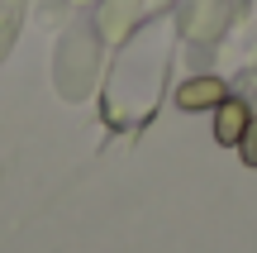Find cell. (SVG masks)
I'll return each mask as SVG.
<instances>
[{
	"label": "cell",
	"mask_w": 257,
	"mask_h": 253,
	"mask_svg": "<svg viewBox=\"0 0 257 253\" xmlns=\"http://www.w3.org/2000/svg\"><path fill=\"white\" fill-rule=\"evenodd\" d=\"M219 101H229L219 76H195V81H186L181 91H176V105H181V110H205V105H219Z\"/></svg>",
	"instance_id": "6da1fadb"
},
{
	"label": "cell",
	"mask_w": 257,
	"mask_h": 253,
	"mask_svg": "<svg viewBox=\"0 0 257 253\" xmlns=\"http://www.w3.org/2000/svg\"><path fill=\"white\" fill-rule=\"evenodd\" d=\"M252 124V115H248V105L243 101H219V115H214V139L219 143H238L243 139V129Z\"/></svg>",
	"instance_id": "7a4b0ae2"
},
{
	"label": "cell",
	"mask_w": 257,
	"mask_h": 253,
	"mask_svg": "<svg viewBox=\"0 0 257 253\" xmlns=\"http://www.w3.org/2000/svg\"><path fill=\"white\" fill-rule=\"evenodd\" d=\"M238 148H243V162H248V167H257V120L248 124V129H243Z\"/></svg>",
	"instance_id": "3957f363"
}]
</instances>
